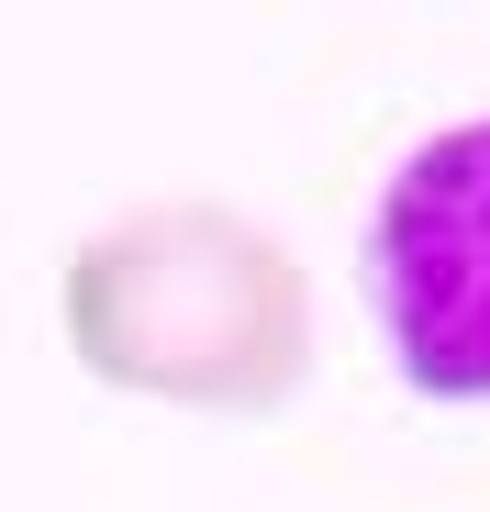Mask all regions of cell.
Masks as SVG:
<instances>
[{"label": "cell", "instance_id": "7a4b0ae2", "mask_svg": "<svg viewBox=\"0 0 490 512\" xmlns=\"http://www.w3.org/2000/svg\"><path fill=\"white\" fill-rule=\"evenodd\" d=\"M357 279L424 401H490V112L424 134L379 179Z\"/></svg>", "mask_w": 490, "mask_h": 512}, {"label": "cell", "instance_id": "6da1fadb", "mask_svg": "<svg viewBox=\"0 0 490 512\" xmlns=\"http://www.w3.org/2000/svg\"><path fill=\"white\" fill-rule=\"evenodd\" d=\"M67 357L101 390L257 423L312 379V279L234 201H145L101 223L56 279Z\"/></svg>", "mask_w": 490, "mask_h": 512}]
</instances>
